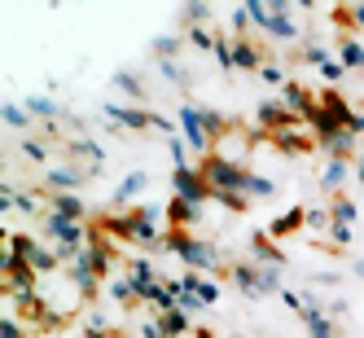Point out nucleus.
Listing matches in <instances>:
<instances>
[{
	"instance_id": "obj_18",
	"label": "nucleus",
	"mask_w": 364,
	"mask_h": 338,
	"mask_svg": "<svg viewBox=\"0 0 364 338\" xmlns=\"http://www.w3.org/2000/svg\"><path fill=\"white\" fill-rule=\"evenodd\" d=\"M145 180H149L145 171H132V176H123V185H119V194H114V198H119V202H127V198H136V194L145 189Z\"/></svg>"
},
{
	"instance_id": "obj_13",
	"label": "nucleus",
	"mask_w": 364,
	"mask_h": 338,
	"mask_svg": "<svg viewBox=\"0 0 364 338\" xmlns=\"http://www.w3.org/2000/svg\"><path fill=\"white\" fill-rule=\"evenodd\" d=\"M159 329H163V338H180L189 329V317L180 307H171V312H163V321H159Z\"/></svg>"
},
{
	"instance_id": "obj_20",
	"label": "nucleus",
	"mask_w": 364,
	"mask_h": 338,
	"mask_svg": "<svg viewBox=\"0 0 364 338\" xmlns=\"http://www.w3.org/2000/svg\"><path fill=\"white\" fill-rule=\"evenodd\" d=\"M299 224H307V211H299V206H294L290 216H281V220L272 224V238H285V233H294Z\"/></svg>"
},
{
	"instance_id": "obj_19",
	"label": "nucleus",
	"mask_w": 364,
	"mask_h": 338,
	"mask_svg": "<svg viewBox=\"0 0 364 338\" xmlns=\"http://www.w3.org/2000/svg\"><path fill=\"white\" fill-rule=\"evenodd\" d=\"M338 58H343V70H347V66H364V44H360V40H343Z\"/></svg>"
},
{
	"instance_id": "obj_24",
	"label": "nucleus",
	"mask_w": 364,
	"mask_h": 338,
	"mask_svg": "<svg viewBox=\"0 0 364 338\" xmlns=\"http://www.w3.org/2000/svg\"><path fill=\"white\" fill-rule=\"evenodd\" d=\"M333 220H338V224H347V228H351V220H355V206H351L347 198H338V202H333Z\"/></svg>"
},
{
	"instance_id": "obj_7",
	"label": "nucleus",
	"mask_w": 364,
	"mask_h": 338,
	"mask_svg": "<svg viewBox=\"0 0 364 338\" xmlns=\"http://www.w3.org/2000/svg\"><path fill=\"white\" fill-rule=\"evenodd\" d=\"M123 233H132L136 242H154L159 228H154V211H136V216H123Z\"/></svg>"
},
{
	"instance_id": "obj_34",
	"label": "nucleus",
	"mask_w": 364,
	"mask_h": 338,
	"mask_svg": "<svg viewBox=\"0 0 364 338\" xmlns=\"http://www.w3.org/2000/svg\"><path fill=\"white\" fill-rule=\"evenodd\" d=\"M351 22H355V27H364V5H351V14H347Z\"/></svg>"
},
{
	"instance_id": "obj_32",
	"label": "nucleus",
	"mask_w": 364,
	"mask_h": 338,
	"mask_svg": "<svg viewBox=\"0 0 364 338\" xmlns=\"http://www.w3.org/2000/svg\"><path fill=\"white\" fill-rule=\"evenodd\" d=\"M0 338H22V329H18V321H5V325H0Z\"/></svg>"
},
{
	"instance_id": "obj_14",
	"label": "nucleus",
	"mask_w": 364,
	"mask_h": 338,
	"mask_svg": "<svg viewBox=\"0 0 364 338\" xmlns=\"http://www.w3.org/2000/svg\"><path fill=\"white\" fill-rule=\"evenodd\" d=\"M303 317H307V338H333V321H329V317H321L316 307H307Z\"/></svg>"
},
{
	"instance_id": "obj_33",
	"label": "nucleus",
	"mask_w": 364,
	"mask_h": 338,
	"mask_svg": "<svg viewBox=\"0 0 364 338\" xmlns=\"http://www.w3.org/2000/svg\"><path fill=\"white\" fill-rule=\"evenodd\" d=\"M325 80H343V62H329L325 66Z\"/></svg>"
},
{
	"instance_id": "obj_27",
	"label": "nucleus",
	"mask_w": 364,
	"mask_h": 338,
	"mask_svg": "<svg viewBox=\"0 0 364 338\" xmlns=\"http://www.w3.org/2000/svg\"><path fill=\"white\" fill-rule=\"evenodd\" d=\"M303 58H307L311 66H321V70L329 66V53H325V48H321V44H311V48H307V53H303Z\"/></svg>"
},
{
	"instance_id": "obj_22",
	"label": "nucleus",
	"mask_w": 364,
	"mask_h": 338,
	"mask_svg": "<svg viewBox=\"0 0 364 338\" xmlns=\"http://www.w3.org/2000/svg\"><path fill=\"white\" fill-rule=\"evenodd\" d=\"M277 185L272 180H264V176H246V194H255V198H268Z\"/></svg>"
},
{
	"instance_id": "obj_36",
	"label": "nucleus",
	"mask_w": 364,
	"mask_h": 338,
	"mask_svg": "<svg viewBox=\"0 0 364 338\" xmlns=\"http://www.w3.org/2000/svg\"><path fill=\"white\" fill-rule=\"evenodd\" d=\"M360 180H364V159H360Z\"/></svg>"
},
{
	"instance_id": "obj_17",
	"label": "nucleus",
	"mask_w": 364,
	"mask_h": 338,
	"mask_svg": "<svg viewBox=\"0 0 364 338\" xmlns=\"http://www.w3.org/2000/svg\"><path fill=\"white\" fill-rule=\"evenodd\" d=\"M185 285L198 295V303H215V299H220V285L206 281V277H185Z\"/></svg>"
},
{
	"instance_id": "obj_21",
	"label": "nucleus",
	"mask_w": 364,
	"mask_h": 338,
	"mask_svg": "<svg viewBox=\"0 0 364 338\" xmlns=\"http://www.w3.org/2000/svg\"><path fill=\"white\" fill-rule=\"evenodd\" d=\"M110 115H114L123 127H149V123H154V115H145V110H119V106H114Z\"/></svg>"
},
{
	"instance_id": "obj_3",
	"label": "nucleus",
	"mask_w": 364,
	"mask_h": 338,
	"mask_svg": "<svg viewBox=\"0 0 364 338\" xmlns=\"http://www.w3.org/2000/svg\"><path fill=\"white\" fill-rule=\"evenodd\" d=\"M167 246L185 259V264H193V268H211V264H215V250L206 246V242H198V238H189L185 228H171V233H167Z\"/></svg>"
},
{
	"instance_id": "obj_10",
	"label": "nucleus",
	"mask_w": 364,
	"mask_h": 338,
	"mask_svg": "<svg viewBox=\"0 0 364 338\" xmlns=\"http://www.w3.org/2000/svg\"><path fill=\"white\" fill-rule=\"evenodd\" d=\"M193 216H198L193 202H185V198H171V202H167V220H171V228H189Z\"/></svg>"
},
{
	"instance_id": "obj_26",
	"label": "nucleus",
	"mask_w": 364,
	"mask_h": 338,
	"mask_svg": "<svg viewBox=\"0 0 364 338\" xmlns=\"http://www.w3.org/2000/svg\"><path fill=\"white\" fill-rule=\"evenodd\" d=\"M5 123H9V127H27V115H22V106H14V101H9V106H5Z\"/></svg>"
},
{
	"instance_id": "obj_30",
	"label": "nucleus",
	"mask_w": 364,
	"mask_h": 338,
	"mask_svg": "<svg viewBox=\"0 0 364 338\" xmlns=\"http://www.w3.org/2000/svg\"><path fill=\"white\" fill-rule=\"evenodd\" d=\"M232 27H237V31H246V27H250V14H246V5H242L237 14H232Z\"/></svg>"
},
{
	"instance_id": "obj_11",
	"label": "nucleus",
	"mask_w": 364,
	"mask_h": 338,
	"mask_svg": "<svg viewBox=\"0 0 364 338\" xmlns=\"http://www.w3.org/2000/svg\"><path fill=\"white\" fill-rule=\"evenodd\" d=\"M232 66H242V70H259V66H264V58H259V48H255V44L237 40V44H232Z\"/></svg>"
},
{
	"instance_id": "obj_8",
	"label": "nucleus",
	"mask_w": 364,
	"mask_h": 338,
	"mask_svg": "<svg viewBox=\"0 0 364 338\" xmlns=\"http://www.w3.org/2000/svg\"><path fill=\"white\" fill-rule=\"evenodd\" d=\"M84 180V171H75V167H53L48 171V189L53 194H75V185Z\"/></svg>"
},
{
	"instance_id": "obj_37",
	"label": "nucleus",
	"mask_w": 364,
	"mask_h": 338,
	"mask_svg": "<svg viewBox=\"0 0 364 338\" xmlns=\"http://www.w3.org/2000/svg\"><path fill=\"white\" fill-rule=\"evenodd\" d=\"M202 338H211V334H202Z\"/></svg>"
},
{
	"instance_id": "obj_4",
	"label": "nucleus",
	"mask_w": 364,
	"mask_h": 338,
	"mask_svg": "<svg viewBox=\"0 0 364 338\" xmlns=\"http://www.w3.org/2000/svg\"><path fill=\"white\" fill-rule=\"evenodd\" d=\"M171 185H176V198H185V202H193V206H202L206 198H215L211 185H206V176H202L198 167H176V171H171Z\"/></svg>"
},
{
	"instance_id": "obj_35",
	"label": "nucleus",
	"mask_w": 364,
	"mask_h": 338,
	"mask_svg": "<svg viewBox=\"0 0 364 338\" xmlns=\"http://www.w3.org/2000/svg\"><path fill=\"white\" fill-rule=\"evenodd\" d=\"M355 273H360V277H364V259H355Z\"/></svg>"
},
{
	"instance_id": "obj_2",
	"label": "nucleus",
	"mask_w": 364,
	"mask_h": 338,
	"mask_svg": "<svg viewBox=\"0 0 364 338\" xmlns=\"http://www.w3.org/2000/svg\"><path fill=\"white\" fill-rule=\"evenodd\" d=\"M180 127H185L189 145H193V149H202V159H206V149L215 145V127H220V119L202 115L198 106H185V110H180Z\"/></svg>"
},
{
	"instance_id": "obj_1",
	"label": "nucleus",
	"mask_w": 364,
	"mask_h": 338,
	"mask_svg": "<svg viewBox=\"0 0 364 338\" xmlns=\"http://www.w3.org/2000/svg\"><path fill=\"white\" fill-rule=\"evenodd\" d=\"M198 171L206 176V185H211L215 198H224V194H246V171L237 163H228L224 154H206Z\"/></svg>"
},
{
	"instance_id": "obj_16",
	"label": "nucleus",
	"mask_w": 364,
	"mask_h": 338,
	"mask_svg": "<svg viewBox=\"0 0 364 338\" xmlns=\"http://www.w3.org/2000/svg\"><path fill=\"white\" fill-rule=\"evenodd\" d=\"M53 211L66 216V220H84V202L75 198V194H58V198H53Z\"/></svg>"
},
{
	"instance_id": "obj_31",
	"label": "nucleus",
	"mask_w": 364,
	"mask_h": 338,
	"mask_svg": "<svg viewBox=\"0 0 364 338\" xmlns=\"http://www.w3.org/2000/svg\"><path fill=\"white\" fill-rule=\"evenodd\" d=\"M307 224H311V228H325L329 216H325V211H307Z\"/></svg>"
},
{
	"instance_id": "obj_6",
	"label": "nucleus",
	"mask_w": 364,
	"mask_h": 338,
	"mask_svg": "<svg viewBox=\"0 0 364 338\" xmlns=\"http://www.w3.org/2000/svg\"><path fill=\"white\" fill-rule=\"evenodd\" d=\"M281 97H285V106L294 110V119H303V123L311 119V110H316V101H311V97H307V93H303L299 84H290V80L281 84Z\"/></svg>"
},
{
	"instance_id": "obj_25",
	"label": "nucleus",
	"mask_w": 364,
	"mask_h": 338,
	"mask_svg": "<svg viewBox=\"0 0 364 338\" xmlns=\"http://www.w3.org/2000/svg\"><path fill=\"white\" fill-rule=\"evenodd\" d=\"M22 154H27L31 163H44V154H48V145H44V141H27V145H22Z\"/></svg>"
},
{
	"instance_id": "obj_12",
	"label": "nucleus",
	"mask_w": 364,
	"mask_h": 338,
	"mask_svg": "<svg viewBox=\"0 0 364 338\" xmlns=\"http://www.w3.org/2000/svg\"><path fill=\"white\" fill-rule=\"evenodd\" d=\"M232 281H237L246 295H264V273H255V268H246V264L232 268Z\"/></svg>"
},
{
	"instance_id": "obj_28",
	"label": "nucleus",
	"mask_w": 364,
	"mask_h": 338,
	"mask_svg": "<svg viewBox=\"0 0 364 338\" xmlns=\"http://www.w3.org/2000/svg\"><path fill=\"white\" fill-rule=\"evenodd\" d=\"M27 110H36V115H44V119H48V115H53L58 106H53L48 97H31V101H27Z\"/></svg>"
},
{
	"instance_id": "obj_29",
	"label": "nucleus",
	"mask_w": 364,
	"mask_h": 338,
	"mask_svg": "<svg viewBox=\"0 0 364 338\" xmlns=\"http://www.w3.org/2000/svg\"><path fill=\"white\" fill-rule=\"evenodd\" d=\"M185 14H189V22H211V9H206V5H185Z\"/></svg>"
},
{
	"instance_id": "obj_5",
	"label": "nucleus",
	"mask_w": 364,
	"mask_h": 338,
	"mask_svg": "<svg viewBox=\"0 0 364 338\" xmlns=\"http://www.w3.org/2000/svg\"><path fill=\"white\" fill-rule=\"evenodd\" d=\"M44 228L62 242V255L84 250V246H80V242H84V224H80V220H66V216H58V211H48V216H44Z\"/></svg>"
},
{
	"instance_id": "obj_15",
	"label": "nucleus",
	"mask_w": 364,
	"mask_h": 338,
	"mask_svg": "<svg viewBox=\"0 0 364 338\" xmlns=\"http://www.w3.org/2000/svg\"><path fill=\"white\" fill-rule=\"evenodd\" d=\"M246 14H250V22H259V27H272V18H277V5H268V0H246Z\"/></svg>"
},
{
	"instance_id": "obj_9",
	"label": "nucleus",
	"mask_w": 364,
	"mask_h": 338,
	"mask_svg": "<svg viewBox=\"0 0 364 338\" xmlns=\"http://www.w3.org/2000/svg\"><path fill=\"white\" fill-rule=\"evenodd\" d=\"M290 9H299V5H277V18H272V27H268V36H277V40H294V36H299V27H294V18H290Z\"/></svg>"
},
{
	"instance_id": "obj_23",
	"label": "nucleus",
	"mask_w": 364,
	"mask_h": 338,
	"mask_svg": "<svg viewBox=\"0 0 364 338\" xmlns=\"http://www.w3.org/2000/svg\"><path fill=\"white\" fill-rule=\"evenodd\" d=\"M343 180H347V163H343V159H333V163L325 167V185L333 189V185H343Z\"/></svg>"
}]
</instances>
